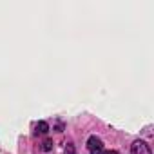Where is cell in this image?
Instances as JSON below:
<instances>
[{
    "mask_svg": "<svg viewBox=\"0 0 154 154\" xmlns=\"http://www.w3.org/2000/svg\"><path fill=\"white\" fill-rule=\"evenodd\" d=\"M87 149H89L91 154H102V152H103V143H102L100 138L91 136V138L87 140Z\"/></svg>",
    "mask_w": 154,
    "mask_h": 154,
    "instance_id": "obj_1",
    "label": "cell"
},
{
    "mask_svg": "<svg viewBox=\"0 0 154 154\" xmlns=\"http://www.w3.org/2000/svg\"><path fill=\"white\" fill-rule=\"evenodd\" d=\"M131 154H150V149H149V145H147L145 141L138 140V141L132 143V147H131Z\"/></svg>",
    "mask_w": 154,
    "mask_h": 154,
    "instance_id": "obj_2",
    "label": "cell"
},
{
    "mask_svg": "<svg viewBox=\"0 0 154 154\" xmlns=\"http://www.w3.org/2000/svg\"><path fill=\"white\" fill-rule=\"evenodd\" d=\"M47 131H49V125H47L45 122H38V123H36V132H38V134H45Z\"/></svg>",
    "mask_w": 154,
    "mask_h": 154,
    "instance_id": "obj_3",
    "label": "cell"
},
{
    "mask_svg": "<svg viewBox=\"0 0 154 154\" xmlns=\"http://www.w3.org/2000/svg\"><path fill=\"white\" fill-rule=\"evenodd\" d=\"M42 147H44V150H51V149H53V141H51V140H45Z\"/></svg>",
    "mask_w": 154,
    "mask_h": 154,
    "instance_id": "obj_4",
    "label": "cell"
},
{
    "mask_svg": "<svg viewBox=\"0 0 154 154\" xmlns=\"http://www.w3.org/2000/svg\"><path fill=\"white\" fill-rule=\"evenodd\" d=\"M65 152H67V154H74V147H72V145L69 143V145L65 147Z\"/></svg>",
    "mask_w": 154,
    "mask_h": 154,
    "instance_id": "obj_5",
    "label": "cell"
},
{
    "mask_svg": "<svg viewBox=\"0 0 154 154\" xmlns=\"http://www.w3.org/2000/svg\"><path fill=\"white\" fill-rule=\"evenodd\" d=\"M102 154H118L116 150H105V152H102Z\"/></svg>",
    "mask_w": 154,
    "mask_h": 154,
    "instance_id": "obj_6",
    "label": "cell"
}]
</instances>
